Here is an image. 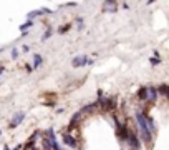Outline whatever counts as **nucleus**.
<instances>
[{"mask_svg": "<svg viewBox=\"0 0 169 150\" xmlns=\"http://www.w3.org/2000/svg\"><path fill=\"white\" fill-rule=\"evenodd\" d=\"M136 122H138V127H139V137L144 143H152V133H151L149 127H148V122H146V113L144 112H136Z\"/></svg>", "mask_w": 169, "mask_h": 150, "instance_id": "nucleus-1", "label": "nucleus"}, {"mask_svg": "<svg viewBox=\"0 0 169 150\" xmlns=\"http://www.w3.org/2000/svg\"><path fill=\"white\" fill-rule=\"evenodd\" d=\"M98 103H101V107H103L104 110H113L114 107H116V100L114 99H110V97H106V99H101L98 100Z\"/></svg>", "mask_w": 169, "mask_h": 150, "instance_id": "nucleus-2", "label": "nucleus"}, {"mask_svg": "<svg viewBox=\"0 0 169 150\" xmlns=\"http://www.w3.org/2000/svg\"><path fill=\"white\" fill-rule=\"evenodd\" d=\"M88 62H90V59H88L86 55H78V57L73 59L71 65H73L75 69H78V67H84V65H88Z\"/></svg>", "mask_w": 169, "mask_h": 150, "instance_id": "nucleus-3", "label": "nucleus"}, {"mask_svg": "<svg viewBox=\"0 0 169 150\" xmlns=\"http://www.w3.org/2000/svg\"><path fill=\"white\" fill-rule=\"evenodd\" d=\"M63 143L65 145H68V147H71V149H76L78 147V142H76V139L75 137H71L70 133H63Z\"/></svg>", "mask_w": 169, "mask_h": 150, "instance_id": "nucleus-4", "label": "nucleus"}, {"mask_svg": "<svg viewBox=\"0 0 169 150\" xmlns=\"http://www.w3.org/2000/svg\"><path fill=\"white\" fill-rule=\"evenodd\" d=\"M23 119H25V112H18L17 115H13V119H12V122H10V127H12V129L18 127L20 123L23 122Z\"/></svg>", "mask_w": 169, "mask_h": 150, "instance_id": "nucleus-5", "label": "nucleus"}, {"mask_svg": "<svg viewBox=\"0 0 169 150\" xmlns=\"http://www.w3.org/2000/svg\"><path fill=\"white\" fill-rule=\"evenodd\" d=\"M128 143H129V147H131L133 150H139V140H138V137L133 133V132H129V137H128Z\"/></svg>", "mask_w": 169, "mask_h": 150, "instance_id": "nucleus-6", "label": "nucleus"}, {"mask_svg": "<svg viewBox=\"0 0 169 150\" xmlns=\"http://www.w3.org/2000/svg\"><path fill=\"white\" fill-rule=\"evenodd\" d=\"M158 89L156 87H148V99H146V102H149V103H154L156 102V99H158Z\"/></svg>", "mask_w": 169, "mask_h": 150, "instance_id": "nucleus-7", "label": "nucleus"}, {"mask_svg": "<svg viewBox=\"0 0 169 150\" xmlns=\"http://www.w3.org/2000/svg\"><path fill=\"white\" fill-rule=\"evenodd\" d=\"M98 105H100L98 102H93V103H88V105H84L83 109L80 110V113H81V115H83V113H90V112H93V110L96 109Z\"/></svg>", "mask_w": 169, "mask_h": 150, "instance_id": "nucleus-8", "label": "nucleus"}, {"mask_svg": "<svg viewBox=\"0 0 169 150\" xmlns=\"http://www.w3.org/2000/svg\"><path fill=\"white\" fill-rule=\"evenodd\" d=\"M104 10H110V12H116V9H118V3L116 2H104Z\"/></svg>", "mask_w": 169, "mask_h": 150, "instance_id": "nucleus-9", "label": "nucleus"}, {"mask_svg": "<svg viewBox=\"0 0 169 150\" xmlns=\"http://www.w3.org/2000/svg\"><path fill=\"white\" fill-rule=\"evenodd\" d=\"M42 63H43V59H42V55L35 53V55H33V69H38V67H42Z\"/></svg>", "mask_w": 169, "mask_h": 150, "instance_id": "nucleus-10", "label": "nucleus"}, {"mask_svg": "<svg viewBox=\"0 0 169 150\" xmlns=\"http://www.w3.org/2000/svg\"><path fill=\"white\" fill-rule=\"evenodd\" d=\"M138 99L146 102V99H148V87H143V89L138 90Z\"/></svg>", "mask_w": 169, "mask_h": 150, "instance_id": "nucleus-11", "label": "nucleus"}, {"mask_svg": "<svg viewBox=\"0 0 169 150\" xmlns=\"http://www.w3.org/2000/svg\"><path fill=\"white\" fill-rule=\"evenodd\" d=\"M146 122H148V127H149L151 133L154 135V132H156V123H154V120H152V117H149V115H146Z\"/></svg>", "mask_w": 169, "mask_h": 150, "instance_id": "nucleus-12", "label": "nucleus"}, {"mask_svg": "<svg viewBox=\"0 0 169 150\" xmlns=\"http://www.w3.org/2000/svg\"><path fill=\"white\" fill-rule=\"evenodd\" d=\"M32 27H33V20H27L25 23H22V25H20L18 29L22 30V32H28V29H32Z\"/></svg>", "mask_w": 169, "mask_h": 150, "instance_id": "nucleus-13", "label": "nucleus"}, {"mask_svg": "<svg viewBox=\"0 0 169 150\" xmlns=\"http://www.w3.org/2000/svg\"><path fill=\"white\" fill-rule=\"evenodd\" d=\"M158 93L166 95V97L169 99V85H159V87H158Z\"/></svg>", "mask_w": 169, "mask_h": 150, "instance_id": "nucleus-14", "label": "nucleus"}, {"mask_svg": "<svg viewBox=\"0 0 169 150\" xmlns=\"http://www.w3.org/2000/svg\"><path fill=\"white\" fill-rule=\"evenodd\" d=\"M68 30H70V23H66V25H63V27H61V29L58 30V32H60V33H65V32H68Z\"/></svg>", "mask_w": 169, "mask_h": 150, "instance_id": "nucleus-15", "label": "nucleus"}, {"mask_svg": "<svg viewBox=\"0 0 169 150\" xmlns=\"http://www.w3.org/2000/svg\"><path fill=\"white\" fill-rule=\"evenodd\" d=\"M149 62L152 63V65H158V63H161V59H156V57H151Z\"/></svg>", "mask_w": 169, "mask_h": 150, "instance_id": "nucleus-16", "label": "nucleus"}, {"mask_svg": "<svg viewBox=\"0 0 169 150\" xmlns=\"http://www.w3.org/2000/svg\"><path fill=\"white\" fill-rule=\"evenodd\" d=\"M10 55H12V59H13V60H15V59H18V50H17V49H13Z\"/></svg>", "mask_w": 169, "mask_h": 150, "instance_id": "nucleus-17", "label": "nucleus"}, {"mask_svg": "<svg viewBox=\"0 0 169 150\" xmlns=\"http://www.w3.org/2000/svg\"><path fill=\"white\" fill-rule=\"evenodd\" d=\"M50 35H51V29H48L47 32H45V33H43V40H47L48 37H50Z\"/></svg>", "mask_w": 169, "mask_h": 150, "instance_id": "nucleus-18", "label": "nucleus"}, {"mask_svg": "<svg viewBox=\"0 0 169 150\" xmlns=\"http://www.w3.org/2000/svg\"><path fill=\"white\" fill-rule=\"evenodd\" d=\"M22 52H23V53L30 52V47H28V45H23V47H22Z\"/></svg>", "mask_w": 169, "mask_h": 150, "instance_id": "nucleus-19", "label": "nucleus"}, {"mask_svg": "<svg viewBox=\"0 0 169 150\" xmlns=\"http://www.w3.org/2000/svg\"><path fill=\"white\" fill-rule=\"evenodd\" d=\"M25 69H27V72H32V70H33V65H28V63H27V65H25Z\"/></svg>", "mask_w": 169, "mask_h": 150, "instance_id": "nucleus-20", "label": "nucleus"}, {"mask_svg": "<svg viewBox=\"0 0 169 150\" xmlns=\"http://www.w3.org/2000/svg\"><path fill=\"white\" fill-rule=\"evenodd\" d=\"M3 150H10V149H9V147H5V149H3Z\"/></svg>", "mask_w": 169, "mask_h": 150, "instance_id": "nucleus-21", "label": "nucleus"}, {"mask_svg": "<svg viewBox=\"0 0 169 150\" xmlns=\"http://www.w3.org/2000/svg\"><path fill=\"white\" fill-rule=\"evenodd\" d=\"M0 75H2V69H0Z\"/></svg>", "mask_w": 169, "mask_h": 150, "instance_id": "nucleus-22", "label": "nucleus"}, {"mask_svg": "<svg viewBox=\"0 0 169 150\" xmlns=\"http://www.w3.org/2000/svg\"><path fill=\"white\" fill-rule=\"evenodd\" d=\"M0 135H2V130H0Z\"/></svg>", "mask_w": 169, "mask_h": 150, "instance_id": "nucleus-23", "label": "nucleus"}]
</instances>
